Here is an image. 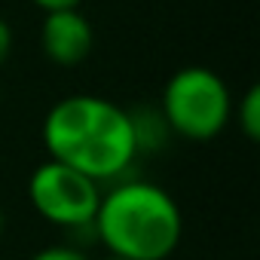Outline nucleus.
<instances>
[{
    "instance_id": "1",
    "label": "nucleus",
    "mask_w": 260,
    "mask_h": 260,
    "mask_svg": "<svg viewBox=\"0 0 260 260\" xmlns=\"http://www.w3.org/2000/svg\"><path fill=\"white\" fill-rule=\"evenodd\" d=\"M43 147L98 184L119 181L138 159L132 110L101 95H68L43 116Z\"/></svg>"
},
{
    "instance_id": "2",
    "label": "nucleus",
    "mask_w": 260,
    "mask_h": 260,
    "mask_svg": "<svg viewBox=\"0 0 260 260\" xmlns=\"http://www.w3.org/2000/svg\"><path fill=\"white\" fill-rule=\"evenodd\" d=\"M92 230L107 254L125 260H169L181 245L184 214L178 202L150 181H113V187L101 193Z\"/></svg>"
},
{
    "instance_id": "3",
    "label": "nucleus",
    "mask_w": 260,
    "mask_h": 260,
    "mask_svg": "<svg viewBox=\"0 0 260 260\" xmlns=\"http://www.w3.org/2000/svg\"><path fill=\"white\" fill-rule=\"evenodd\" d=\"M159 113L169 125V132L178 138L205 144L214 141L233 113V98L226 83L202 64H187L175 71L162 89Z\"/></svg>"
},
{
    "instance_id": "4",
    "label": "nucleus",
    "mask_w": 260,
    "mask_h": 260,
    "mask_svg": "<svg viewBox=\"0 0 260 260\" xmlns=\"http://www.w3.org/2000/svg\"><path fill=\"white\" fill-rule=\"evenodd\" d=\"M28 199L43 220L80 233V230H92L101 202V184L64 162L46 159L31 172Z\"/></svg>"
},
{
    "instance_id": "5",
    "label": "nucleus",
    "mask_w": 260,
    "mask_h": 260,
    "mask_svg": "<svg viewBox=\"0 0 260 260\" xmlns=\"http://www.w3.org/2000/svg\"><path fill=\"white\" fill-rule=\"evenodd\" d=\"M95 46V31L89 19L77 10H52L40 25V49L55 68H77L89 58Z\"/></svg>"
},
{
    "instance_id": "6",
    "label": "nucleus",
    "mask_w": 260,
    "mask_h": 260,
    "mask_svg": "<svg viewBox=\"0 0 260 260\" xmlns=\"http://www.w3.org/2000/svg\"><path fill=\"white\" fill-rule=\"evenodd\" d=\"M236 119L248 141L260 138V86H248V92L242 95V101L236 107Z\"/></svg>"
},
{
    "instance_id": "7",
    "label": "nucleus",
    "mask_w": 260,
    "mask_h": 260,
    "mask_svg": "<svg viewBox=\"0 0 260 260\" xmlns=\"http://www.w3.org/2000/svg\"><path fill=\"white\" fill-rule=\"evenodd\" d=\"M31 260H89V257L74 245H49V248L37 251Z\"/></svg>"
},
{
    "instance_id": "8",
    "label": "nucleus",
    "mask_w": 260,
    "mask_h": 260,
    "mask_svg": "<svg viewBox=\"0 0 260 260\" xmlns=\"http://www.w3.org/2000/svg\"><path fill=\"white\" fill-rule=\"evenodd\" d=\"M10 52H13V28L7 19H0V68L7 64Z\"/></svg>"
},
{
    "instance_id": "9",
    "label": "nucleus",
    "mask_w": 260,
    "mask_h": 260,
    "mask_svg": "<svg viewBox=\"0 0 260 260\" xmlns=\"http://www.w3.org/2000/svg\"><path fill=\"white\" fill-rule=\"evenodd\" d=\"M31 4L43 13H52V10H77L83 0H31Z\"/></svg>"
},
{
    "instance_id": "10",
    "label": "nucleus",
    "mask_w": 260,
    "mask_h": 260,
    "mask_svg": "<svg viewBox=\"0 0 260 260\" xmlns=\"http://www.w3.org/2000/svg\"><path fill=\"white\" fill-rule=\"evenodd\" d=\"M4 223H7V220H4V208H0V236H4Z\"/></svg>"
},
{
    "instance_id": "11",
    "label": "nucleus",
    "mask_w": 260,
    "mask_h": 260,
    "mask_svg": "<svg viewBox=\"0 0 260 260\" xmlns=\"http://www.w3.org/2000/svg\"><path fill=\"white\" fill-rule=\"evenodd\" d=\"M104 260H125V257H116V254H107Z\"/></svg>"
}]
</instances>
